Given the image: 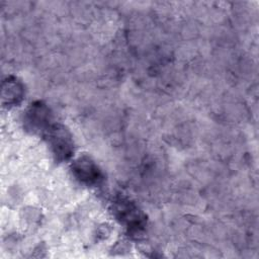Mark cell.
Instances as JSON below:
<instances>
[{"label": "cell", "instance_id": "obj_4", "mask_svg": "<svg viewBox=\"0 0 259 259\" xmlns=\"http://www.w3.org/2000/svg\"><path fill=\"white\" fill-rule=\"evenodd\" d=\"M50 110L40 102L33 103L26 112L25 121L33 131H40L50 127Z\"/></svg>", "mask_w": 259, "mask_h": 259}, {"label": "cell", "instance_id": "obj_1", "mask_svg": "<svg viewBox=\"0 0 259 259\" xmlns=\"http://www.w3.org/2000/svg\"><path fill=\"white\" fill-rule=\"evenodd\" d=\"M117 220L125 225L131 232H140L145 225V217L138 206L125 197L117 198L113 203Z\"/></svg>", "mask_w": 259, "mask_h": 259}, {"label": "cell", "instance_id": "obj_3", "mask_svg": "<svg viewBox=\"0 0 259 259\" xmlns=\"http://www.w3.org/2000/svg\"><path fill=\"white\" fill-rule=\"evenodd\" d=\"M72 170L76 178L87 185H98L102 181V173L89 157H80L75 161Z\"/></svg>", "mask_w": 259, "mask_h": 259}, {"label": "cell", "instance_id": "obj_2", "mask_svg": "<svg viewBox=\"0 0 259 259\" xmlns=\"http://www.w3.org/2000/svg\"><path fill=\"white\" fill-rule=\"evenodd\" d=\"M48 141L59 161L67 160L73 153V141L69 132L61 124H53L47 130Z\"/></svg>", "mask_w": 259, "mask_h": 259}]
</instances>
